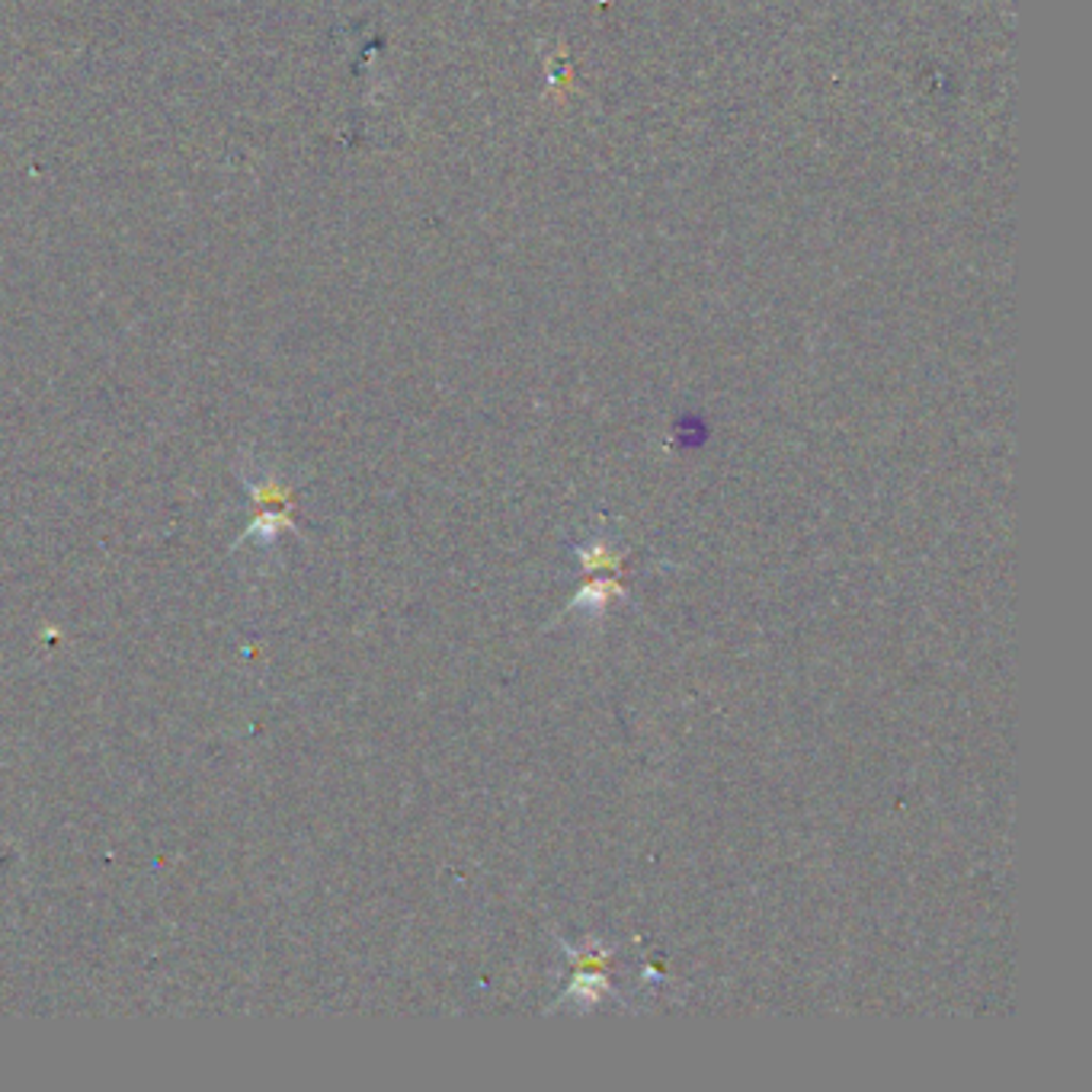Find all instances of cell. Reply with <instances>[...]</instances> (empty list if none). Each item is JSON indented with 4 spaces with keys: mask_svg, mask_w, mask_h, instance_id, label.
I'll return each mask as SVG.
<instances>
[{
    "mask_svg": "<svg viewBox=\"0 0 1092 1092\" xmlns=\"http://www.w3.org/2000/svg\"><path fill=\"white\" fill-rule=\"evenodd\" d=\"M625 565V555L622 552H616L612 549V544H606V541H590L587 544V549H580V568L584 571H619Z\"/></svg>",
    "mask_w": 1092,
    "mask_h": 1092,
    "instance_id": "obj_1",
    "label": "cell"
},
{
    "mask_svg": "<svg viewBox=\"0 0 1092 1092\" xmlns=\"http://www.w3.org/2000/svg\"><path fill=\"white\" fill-rule=\"evenodd\" d=\"M622 596V587H619V580H590L584 590H580V596L574 600V606L577 609H603V606H609L612 600H619Z\"/></svg>",
    "mask_w": 1092,
    "mask_h": 1092,
    "instance_id": "obj_2",
    "label": "cell"
}]
</instances>
